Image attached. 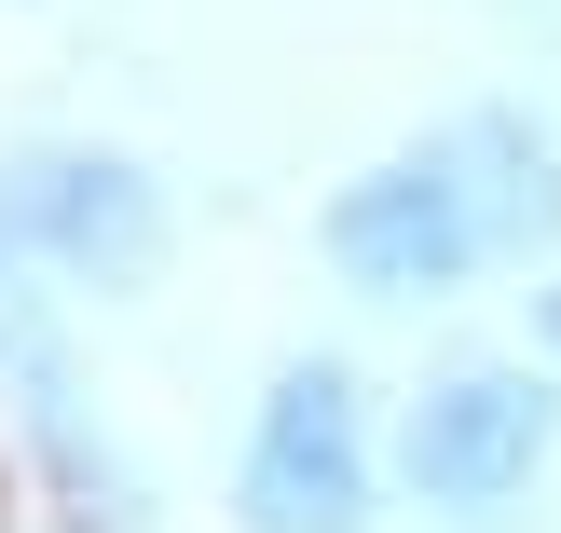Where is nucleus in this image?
<instances>
[{"instance_id": "nucleus-1", "label": "nucleus", "mask_w": 561, "mask_h": 533, "mask_svg": "<svg viewBox=\"0 0 561 533\" xmlns=\"http://www.w3.org/2000/svg\"><path fill=\"white\" fill-rule=\"evenodd\" d=\"M247 533H370V452H356V383L288 370L261 397V438H247V479H233Z\"/></svg>"}, {"instance_id": "nucleus-2", "label": "nucleus", "mask_w": 561, "mask_h": 533, "mask_svg": "<svg viewBox=\"0 0 561 533\" xmlns=\"http://www.w3.org/2000/svg\"><path fill=\"white\" fill-rule=\"evenodd\" d=\"M548 438H561V397H548L535 370H453L425 410H411L398 465H411V493H425V507H453V520H493L507 493H535Z\"/></svg>"}, {"instance_id": "nucleus-3", "label": "nucleus", "mask_w": 561, "mask_h": 533, "mask_svg": "<svg viewBox=\"0 0 561 533\" xmlns=\"http://www.w3.org/2000/svg\"><path fill=\"white\" fill-rule=\"evenodd\" d=\"M0 246H42L82 288H151L164 206H151V178L110 164V151H27L14 178H0Z\"/></svg>"}, {"instance_id": "nucleus-4", "label": "nucleus", "mask_w": 561, "mask_h": 533, "mask_svg": "<svg viewBox=\"0 0 561 533\" xmlns=\"http://www.w3.org/2000/svg\"><path fill=\"white\" fill-rule=\"evenodd\" d=\"M329 260L370 301H438V288H466V260H493V233L466 206L453 151H411V164H383V178H356L329 206Z\"/></svg>"}, {"instance_id": "nucleus-5", "label": "nucleus", "mask_w": 561, "mask_h": 533, "mask_svg": "<svg viewBox=\"0 0 561 533\" xmlns=\"http://www.w3.org/2000/svg\"><path fill=\"white\" fill-rule=\"evenodd\" d=\"M453 178H466V206H480L493 246H548L561 233V178H548L535 124H507V109H480V124L453 137Z\"/></svg>"}, {"instance_id": "nucleus-6", "label": "nucleus", "mask_w": 561, "mask_h": 533, "mask_svg": "<svg viewBox=\"0 0 561 533\" xmlns=\"http://www.w3.org/2000/svg\"><path fill=\"white\" fill-rule=\"evenodd\" d=\"M548 343H561V288H548Z\"/></svg>"}]
</instances>
